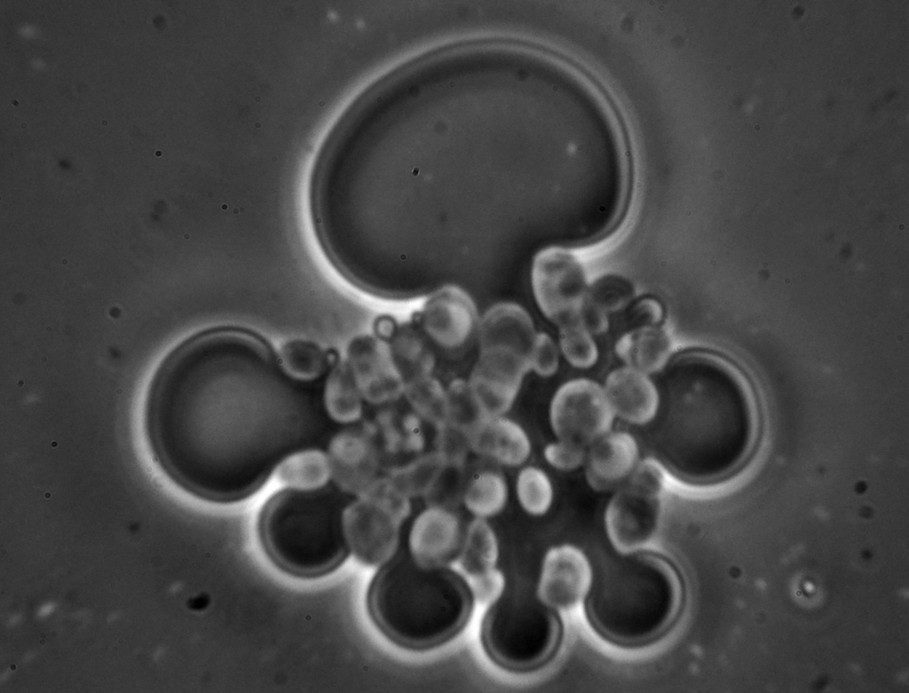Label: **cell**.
<instances>
[{
	"label": "cell",
	"instance_id": "1",
	"mask_svg": "<svg viewBox=\"0 0 909 693\" xmlns=\"http://www.w3.org/2000/svg\"><path fill=\"white\" fill-rule=\"evenodd\" d=\"M300 384L251 333L218 328L190 338L166 358L150 390L155 459L202 499L249 497L311 434L312 403Z\"/></svg>",
	"mask_w": 909,
	"mask_h": 693
},
{
	"label": "cell",
	"instance_id": "2",
	"mask_svg": "<svg viewBox=\"0 0 909 693\" xmlns=\"http://www.w3.org/2000/svg\"><path fill=\"white\" fill-rule=\"evenodd\" d=\"M661 372L660 405L649 430L656 460L698 484L735 474L758 437L756 402L747 380L705 352L682 354Z\"/></svg>",
	"mask_w": 909,
	"mask_h": 693
},
{
	"label": "cell",
	"instance_id": "3",
	"mask_svg": "<svg viewBox=\"0 0 909 693\" xmlns=\"http://www.w3.org/2000/svg\"><path fill=\"white\" fill-rule=\"evenodd\" d=\"M475 602L464 575L407 555L382 564L367 594L377 628L396 644L416 650L454 638L470 621Z\"/></svg>",
	"mask_w": 909,
	"mask_h": 693
},
{
	"label": "cell",
	"instance_id": "4",
	"mask_svg": "<svg viewBox=\"0 0 909 693\" xmlns=\"http://www.w3.org/2000/svg\"><path fill=\"white\" fill-rule=\"evenodd\" d=\"M586 614L605 639L624 647L649 643L666 633L682 609L684 587L676 568L652 553L608 558L592 578Z\"/></svg>",
	"mask_w": 909,
	"mask_h": 693
},
{
	"label": "cell",
	"instance_id": "5",
	"mask_svg": "<svg viewBox=\"0 0 909 693\" xmlns=\"http://www.w3.org/2000/svg\"><path fill=\"white\" fill-rule=\"evenodd\" d=\"M335 484L311 491L284 488L258 517V537L269 559L296 578L315 579L338 569L351 554L344 512L352 500Z\"/></svg>",
	"mask_w": 909,
	"mask_h": 693
},
{
	"label": "cell",
	"instance_id": "6",
	"mask_svg": "<svg viewBox=\"0 0 909 693\" xmlns=\"http://www.w3.org/2000/svg\"><path fill=\"white\" fill-rule=\"evenodd\" d=\"M558 618L542 602L522 593L502 595L490 604L481 624V642L489 658L514 672L535 669L554 654L560 639Z\"/></svg>",
	"mask_w": 909,
	"mask_h": 693
},
{
	"label": "cell",
	"instance_id": "7",
	"mask_svg": "<svg viewBox=\"0 0 909 693\" xmlns=\"http://www.w3.org/2000/svg\"><path fill=\"white\" fill-rule=\"evenodd\" d=\"M409 513V497L389 476L379 477L344 509V526L351 553L368 566L386 563L394 555L400 526Z\"/></svg>",
	"mask_w": 909,
	"mask_h": 693
},
{
	"label": "cell",
	"instance_id": "8",
	"mask_svg": "<svg viewBox=\"0 0 909 693\" xmlns=\"http://www.w3.org/2000/svg\"><path fill=\"white\" fill-rule=\"evenodd\" d=\"M532 287L542 313L559 328L580 324L587 302V279L580 260L561 247L537 253L532 267Z\"/></svg>",
	"mask_w": 909,
	"mask_h": 693
},
{
	"label": "cell",
	"instance_id": "9",
	"mask_svg": "<svg viewBox=\"0 0 909 693\" xmlns=\"http://www.w3.org/2000/svg\"><path fill=\"white\" fill-rule=\"evenodd\" d=\"M614 415L604 387L586 378L563 383L549 408L551 428L557 439L585 448L610 432Z\"/></svg>",
	"mask_w": 909,
	"mask_h": 693
},
{
	"label": "cell",
	"instance_id": "10",
	"mask_svg": "<svg viewBox=\"0 0 909 693\" xmlns=\"http://www.w3.org/2000/svg\"><path fill=\"white\" fill-rule=\"evenodd\" d=\"M326 453L331 482L350 496L361 495L379 478L380 449L370 424L340 430Z\"/></svg>",
	"mask_w": 909,
	"mask_h": 693
},
{
	"label": "cell",
	"instance_id": "11",
	"mask_svg": "<svg viewBox=\"0 0 909 693\" xmlns=\"http://www.w3.org/2000/svg\"><path fill=\"white\" fill-rule=\"evenodd\" d=\"M344 361L364 400L380 405L404 393L406 382L394 363L387 339L375 334L355 337Z\"/></svg>",
	"mask_w": 909,
	"mask_h": 693
},
{
	"label": "cell",
	"instance_id": "12",
	"mask_svg": "<svg viewBox=\"0 0 909 693\" xmlns=\"http://www.w3.org/2000/svg\"><path fill=\"white\" fill-rule=\"evenodd\" d=\"M660 495L628 482L615 492L605 520L607 534L618 549L630 552L652 538L660 520Z\"/></svg>",
	"mask_w": 909,
	"mask_h": 693
},
{
	"label": "cell",
	"instance_id": "13",
	"mask_svg": "<svg viewBox=\"0 0 909 693\" xmlns=\"http://www.w3.org/2000/svg\"><path fill=\"white\" fill-rule=\"evenodd\" d=\"M529 362L501 350H480L469 384L486 416H500L512 406Z\"/></svg>",
	"mask_w": 909,
	"mask_h": 693
},
{
	"label": "cell",
	"instance_id": "14",
	"mask_svg": "<svg viewBox=\"0 0 909 693\" xmlns=\"http://www.w3.org/2000/svg\"><path fill=\"white\" fill-rule=\"evenodd\" d=\"M416 318L425 335L447 350L465 345L478 325L473 301L454 286L442 287L431 295Z\"/></svg>",
	"mask_w": 909,
	"mask_h": 693
},
{
	"label": "cell",
	"instance_id": "15",
	"mask_svg": "<svg viewBox=\"0 0 909 693\" xmlns=\"http://www.w3.org/2000/svg\"><path fill=\"white\" fill-rule=\"evenodd\" d=\"M592 578L589 563L579 548L555 547L543 562L538 598L551 609H572L586 595Z\"/></svg>",
	"mask_w": 909,
	"mask_h": 693
},
{
	"label": "cell",
	"instance_id": "16",
	"mask_svg": "<svg viewBox=\"0 0 909 693\" xmlns=\"http://www.w3.org/2000/svg\"><path fill=\"white\" fill-rule=\"evenodd\" d=\"M463 538L456 516L431 506L415 520L409 536L411 555L420 563L447 565L459 555Z\"/></svg>",
	"mask_w": 909,
	"mask_h": 693
},
{
	"label": "cell",
	"instance_id": "17",
	"mask_svg": "<svg viewBox=\"0 0 909 693\" xmlns=\"http://www.w3.org/2000/svg\"><path fill=\"white\" fill-rule=\"evenodd\" d=\"M639 448L628 432H608L592 445L586 453L585 475L597 491H608L628 479L638 462Z\"/></svg>",
	"mask_w": 909,
	"mask_h": 693
},
{
	"label": "cell",
	"instance_id": "18",
	"mask_svg": "<svg viewBox=\"0 0 909 693\" xmlns=\"http://www.w3.org/2000/svg\"><path fill=\"white\" fill-rule=\"evenodd\" d=\"M604 390L614 414L627 422L648 424L657 413L659 389L648 374L639 370L624 366L612 371Z\"/></svg>",
	"mask_w": 909,
	"mask_h": 693
},
{
	"label": "cell",
	"instance_id": "19",
	"mask_svg": "<svg viewBox=\"0 0 909 693\" xmlns=\"http://www.w3.org/2000/svg\"><path fill=\"white\" fill-rule=\"evenodd\" d=\"M479 346L502 345L530 358L538 333L529 314L519 305L502 303L491 307L478 325Z\"/></svg>",
	"mask_w": 909,
	"mask_h": 693
},
{
	"label": "cell",
	"instance_id": "20",
	"mask_svg": "<svg viewBox=\"0 0 909 693\" xmlns=\"http://www.w3.org/2000/svg\"><path fill=\"white\" fill-rule=\"evenodd\" d=\"M471 450L507 466H518L531 453L526 431L515 421L487 416L469 432Z\"/></svg>",
	"mask_w": 909,
	"mask_h": 693
},
{
	"label": "cell",
	"instance_id": "21",
	"mask_svg": "<svg viewBox=\"0 0 909 693\" xmlns=\"http://www.w3.org/2000/svg\"><path fill=\"white\" fill-rule=\"evenodd\" d=\"M627 366L646 374L661 372L672 354V342L660 328L644 327L622 335L615 345Z\"/></svg>",
	"mask_w": 909,
	"mask_h": 693
},
{
	"label": "cell",
	"instance_id": "22",
	"mask_svg": "<svg viewBox=\"0 0 909 693\" xmlns=\"http://www.w3.org/2000/svg\"><path fill=\"white\" fill-rule=\"evenodd\" d=\"M277 352L285 374L296 382L307 383L328 374L338 363L334 351L303 339L284 343Z\"/></svg>",
	"mask_w": 909,
	"mask_h": 693
},
{
	"label": "cell",
	"instance_id": "23",
	"mask_svg": "<svg viewBox=\"0 0 909 693\" xmlns=\"http://www.w3.org/2000/svg\"><path fill=\"white\" fill-rule=\"evenodd\" d=\"M273 475L286 488L311 491L331 482L327 453L314 447H304L285 456Z\"/></svg>",
	"mask_w": 909,
	"mask_h": 693
},
{
	"label": "cell",
	"instance_id": "24",
	"mask_svg": "<svg viewBox=\"0 0 909 693\" xmlns=\"http://www.w3.org/2000/svg\"><path fill=\"white\" fill-rule=\"evenodd\" d=\"M362 395L346 362L338 363L327 374L323 405L329 418L341 424H352L362 415Z\"/></svg>",
	"mask_w": 909,
	"mask_h": 693
},
{
	"label": "cell",
	"instance_id": "25",
	"mask_svg": "<svg viewBox=\"0 0 909 693\" xmlns=\"http://www.w3.org/2000/svg\"><path fill=\"white\" fill-rule=\"evenodd\" d=\"M388 341L394 363L406 383L419 377L430 375L434 366V357L426 341L411 322L398 325Z\"/></svg>",
	"mask_w": 909,
	"mask_h": 693
},
{
	"label": "cell",
	"instance_id": "26",
	"mask_svg": "<svg viewBox=\"0 0 909 693\" xmlns=\"http://www.w3.org/2000/svg\"><path fill=\"white\" fill-rule=\"evenodd\" d=\"M498 558L496 536L483 518L472 521L458 555L460 567L469 583L494 571Z\"/></svg>",
	"mask_w": 909,
	"mask_h": 693
},
{
	"label": "cell",
	"instance_id": "27",
	"mask_svg": "<svg viewBox=\"0 0 909 693\" xmlns=\"http://www.w3.org/2000/svg\"><path fill=\"white\" fill-rule=\"evenodd\" d=\"M447 467L440 454L434 452L392 470L388 476L407 497L426 496Z\"/></svg>",
	"mask_w": 909,
	"mask_h": 693
},
{
	"label": "cell",
	"instance_id": "28",
	"mask_svg": "<svg viewBox=\"0 0 909 693\" xmlns=\"http://www.w3.org/2000/svg\"><path fill=\"white\" fill-rule=\"evenodd\" d=\"M507 484L501 474L494 470L478 473L463 492L467 508L479 518L500 512L507 500Z\"/></svg>",
	"mask_w": 909,
	"mask_h": 693
},
{
	"label": "cell",
	"instance_id": "29",
	"mask_svg": "<svg viewBox=\"0 0 909 693\" xmlns=\"http://www.w3.org/2000/svg\"><path fill=\"white\" fill-rule=\"evenodd\" d=\"M404 394L422 419L438 429L447 422L446 390L431 374L407 382Z\"/></svg>",
	"mask_w": 909,
	"mask_h": 693
},
{
	"label": "cell",
	"instance_id": "30",
	"mask_svg": "<svg viewBox=\"0 0 909 693\" xmlns=\"http://www.w3.org/2000/svg\"><path fill=\"white\" fill-rule=\"evenodd\" d=\"M447 392V422L470 432L487 417L476 399L469 382L456 379Z\"/></svg>",
	"mask_w": 909,
	"mask_h": 693
},
{
	"label": "cell",
	"instance_id": "31",
	"mask_svg": "<svg viewBox=\"0 0 909 693\" xmlns=\"http://www.w3.org/2000/svg\"><path fill=\"white\" fill-rule=\"evenodd\" d=\"M517 494L521 506L526 512L534 516L543 515L552 503V484L541 469L526 467L518 474Z\"/></svg>",
	"mask_w": 909,
	"mask_h": 693
},
{
	"label": "cell",
	"instance_id": "32",
	"mask_svg": "<svg viewBox=\"0 0 909 693\" xmlns=\"http://www.w3.org/2000/svg\"><path fill=\"white\" fill-rule=\"evenodd\" d=\"M559 342L564 357L573 366L585 369L597 362V347L591 334L581 324L560 327Z\"/></svg>",
	"mask_w": 909,
	"mask_h": 693
},
{
	"label": "cell",
	"instance_id": "33",
	"mask_svg": "<svg viewBox=\"0 0 909 693\" xmlns=\"http://www.w3.org/2000/svg\"><path fill=\"white\" fill-rule=\"evenodd\" d=\"M438 429L436 452L447 466L460 468L471 449L469 432L448 422Z\"/></svg>",
	"mask_w": 909,
	"mask_h": 693
},
{
	"label": "cell",
	"instance_id": "34",
	"mask_svg": "<svg viewBox=\"0 0 909 693\" xmlns=\"http://www.w3.org/2000/svg\"><path fill=\"white\" fill-rule=\"evenodd\" d=\"M586 453L585 447L563 440L550 443L544 449L546 461L562 471L578 469L585 462Z\"/></svg>",
	"mask_w": 909,
	"mask_h": 693
},
{
	"label": "cell",
	"instance_id": "35",
	"mask_svg": "<svg viewBox=\"0 0 909 693\" xmlns=\"http://www.w3.org/2000/svg\"><path fill=\"white\" fill-rule=\"evenodd\" d=\"M631 287L621 279L606 278L597 282L592 300L602 310H618L632 295Z\"/></svg>",
	"mask_w": 909,
	"mask_h": 693
},
{
	"label": "cell",
	"instance_id": "36",
	"mask_svg": "<svg viewBox=\"0 0 909 693\" xmlns=\"http://www.w3.org/2000/svg\"><path fill=\"white\" fill-rule=\"evenodd\" d=\"M558 350L553 340L544 333H538L531 358V369L541 376L554 374L558 367Z\"/></svg>",
	"mask_w": 909,
	"mask_h": 693
},
{
	"label": "cell",
	"instance_id": "37",
	"mask_svg": "<svg viewBox=\"0 0 909 693\" xmlns=\"http://www.w3.org/2000/svg\"><path fill=\"white\" fill-rule=\"evenodd\" d=\"M579 323L591 335L604 333L608 327V320L603 310L592 301L590 303H585Z\"/></svg>",
	"mask_w": 909,
	"mask_h": 693
}]
</instances>
